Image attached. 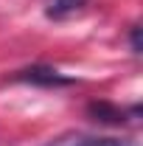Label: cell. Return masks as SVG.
Instances as JSON below:
<instances>
[{
    "mask_svg": "<svg viewBox=\"0 0 143 146\" xmlns=\"http://www.w3.org/2000/svg\"><path fill=\"white\" fill-rule=\"evenodd\" d=\"M14 82H23V84H34V87H70L73 76H65V73H59L56 68L51 65H31V68H23L11 76Z\"/></svg>",
    "mask_w": 143,
    "mask_h": 146,
    "instance_id": "cell-1",
    "label": "cell"
},
{
    "mask_svg": "<svg viewBox=\"0 0 143 146\" xmlns=\"http://www.w3.org/2000/svg\"><path fill=\"white\" fill-rule=\"evenodd\" d=\"M87 115L98 124H109V127H124L129 121H138L140 118V104H132L129 110L107 104V101H93L87 104Z\"/></svg>",
    "mask_w": 143,
    "mask_h": 146,
    "instance_id": "cell-2",
    "label": "cell"
},
{
    "mask_svg": "<svg viewBox=\"0 0 143 146\" xmlns=\"http://www.w3.org/2000/svg\"><path fill=\"white\" fill-rule=\"evenodd\" d=\"M45 146H138L135 141H126V138H93V135H79V132H68V135H59L51 143Z\"/></svg>",
    "mask_w": 143,
    "mask_h": 146,
    "instance_id": "cell-3",
    "label": "cell"
},
{
    "mask_svg": "<svg viewBox=\"0 0 143 146\" xmlns=\"http://www.w3.org/2000/svg\"><path fill=\"white\" fill-rule=\"evenodd\" d=\"M90 0H51V6L45 9V14L51 20H68L73 14H79Z\"/></svg>",
    "mask_w": 143,
    "mask_h": 146,
    "instance_id": "cell-4",
    "label": "cell"
},
{
    "mask_svg": "<svg viewBox=\"0 0 143 146\" xmlns=\"http://www.w3.org/2000/svg\"><path fill=\"white\" fill-rule=\"evenodd\" d=\"M129 45H132V54H140L143 51V45H140V25H138V23L129 28Z\"/></svg>",
    "mask_w": 143,
    "mask_h": 146,
    "instance_id": "cell-5",
    "label": "cell"
}]
</instances>
